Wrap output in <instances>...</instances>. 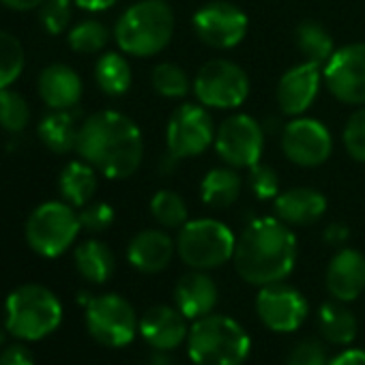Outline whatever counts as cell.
Instances as JSON below:
<instances>
[{"label": "cell", "mask_w": 365, "mask_h": 365, "mask_svg": "<svg viewBox=\"0 0 365 365\" xmlns=\"http://www.w3.org/2000/svg\"><path fill=\"white\" fill-rule=\"evenodd\" d=\"M69 48L78 54H95L101 52L110 41V31L99 20H84L69 31Z\"/></svg>", "instance_id": "1f68e13d"}, {"label": "cell", "mask_w": 365, "mask_h": 365, "mask_svg": "<svg viewBox=\"0 0 365 365\" xmlns=\"http://www.w3.org/2000/svg\"><path fill=\"white\" fill-rule=\"evenodd\" d=\"M348 237H350V230H348V226H344V224H329L327 228H324V232H322V239H324V243L327 245H331V247H341L346 241H348Z\"/></svg>", "instance_id": "60d3db41"}, {"label": "cell", "mask_w": 365, "mask_h": 365, "mask_svg": "<svg viewBox=\"0 0 365 365\" xmlns=\"http://www.w3.org/2000/svg\"><path fill=\"white\" fill-rule=\"evenodd\" d=\"M73 0H46L41 9V24L50 35H61L69 29L73 18Z\"/></svg>", "instance_id": "e575fe53"}, {"label": "cell", "mask_w": 365, "mask_h": 365, "mask_svg": "<svg viewBox=\"0 0 365 365\" xmlns=\"http://www.w3.org/2000/svg\"><path fill=\"white\" fill-rule=\"evenodd\" d=\"M78 155L106 178H129L142 163V133L138 125L114 110H101L84 118L76 144Z\"/></svg>", "instance_id": "6da1fadb"}, {"label": "cell", "mask_w": 365, "mask_h": 365, "mask_svg": "<svg viewBox=\"0 0 365 365\" xmlns=\"http://www.w3.org/2000/svg\"><path fill=\"white\" fill-rule=\"evenodd\" d=\"M174 35V11L163 0H142L131 5L114 26V39L125 54L153 56Z\"/></svg>", "instance_id": "277c9868"}, {"label": "cell", "mask_w": 365, "mask_h": 365, "mask_svg": "<svg viewBox=\"0 0 365 365\" xmlns=\"http://www.w3.org/2000/svg\"><path fill=\"white\" fill-rule=\"evenodd\" d=\"M95 80L106 95L120 97L131 86V67L123 54L106 52L95 65Z\"/></svg>", "instance_id": "f1b7e54d"}, {"label": "cell", "mask_w": 365, "mask_h": 365, "mask_svg": "<svg viewBox=\"0 0 365 365\" xmlns=\"http://www.w3.org/2000/svg\"><path fill=\"white\" fill-rule=\"evenodd\" d=\"M165 140H168V150L178 159L202 155L209 148V144L215 142L211 114L196 103L178 106L170 116Z\"/></svg>", "instance_id": "30bf717a"}, {"label": "cell", "mask_w": 365, "mask_h": 365, "mask_svg": "<svg viewBox=\"0 0 365 365\" xmlns=\"http://www.w3.org/2000/svg\"><path fill=\"white\" fill-rule=\"evenodd\" d=\"M26 54L22 43L7 31H0V91L9 88L24 71Z\"/></svg>", "instance_id": "4dcf8cb0"}, {"label": "cell", "mask_w": 365, "mask_h": 365, "mask_svg": "<svg viewBox=\"0 0 365 365\" xmlns=\"http://www.w3.org/2000/svg\"><path fill=\"white\" fill-rule=\"evenodd\" d=\"M327 290L341 303L359 299L365 290V256L352 247L339 250L327 267Z\"/></svg>", "instance_id": "d6986e66"}, {"label": "cell", "mask_w": 365, "mask_h": 365, "mask_svg": "<svg viewBox=\"0 0 365 365\" xmlns=\"http://www.w3.org/2000/svg\"><path fill=\"white\" fill-rule=\"evenodd\" d=\"M3 341H5V333H3V331H0V344H3Z\"/></svg>", "instance_id": "7dc6e473"}, {"label": "cell", "mask_w": 365, "mask_h": 365, "mask_svg": "<svg viewBox=\"0 0 365 365\" xmlns=\"http://www.w3.org/2000/svg\"><path fill=\"white\" fill-rule=\"evenodd\" d=\"M329 365H365V350L361 348H348L339 354H335Z\"/></svg>", "instance_id": "b9f144b4"}, {"label": "cell", "mask_w": 365, "mask_h": 365, "mask_svg": "<svg viewBox=\"0 0 365 365\" xmlns=\"http://www.w3.org/2000/svg\"><path fill=\"white\" fill-rule=\"evenodd\" d=\"M37 133H39V140L43 142V146H48L52 153L67 155V153L76 150L78 133H80L78 112L73 108L71 110H52L48 116L41 118Z\"/></svg>", "instance_id": "603a6c76"}, {"label": "cell", "mask_w": 365, "mask_h": 365, "mask_svg": "<svg viewBox=\"0 0 365 365\" xmlns=\"http://www.w3.org/2000/svg\"><path fill=\"white\" fill-rule=\"evenodd\" d=\"M37 88L50 110H71L82 99V78L63 63L46 67L39 73Z\"/></svg>", "instance_id": "44dd1931"}, {"label": "cell", "mask_w": 365, "mask_h": 365, "mask_svg": "<svg viewBox=\"0 0 365 365\" xmlns=\"http://www.w3.org/2000/svg\"><path fill=\"white\" fill-rule=\"evenodd\" d=\"M148 365H172V361L168 359V352L163 350H155L148 359Z\"/></svg>", "instance_id": "bcb514c9"}, {"label": "cell", "mask_w": 365, "mask_h": 365, "mask_svg": "<svg viewBox=\"0 0 365 365\" xmlns=\"http://www.w3.org/2000/svg\"><path fill=\"white\" fill-rule=\"evenodd\" d=\"M174 241L163 230H142L129 241L127 260L135 271L153 275L168 269L174 258Z\"/></svg>", "instance_id": "ffe728a7"}, {"label": "cell", "mask_w": 365, "mask_h": 365, "mask_svg": "<svg viewBox=\"0 0 365 365\" xmlns=\"http://www.w3.org/2000/svg\"><path fill=\"white\" fill-rule=\"evenodd\" d=\"M140 335L153 350H176L187 341L190 324L178 307L153 305L140 318Z\"/></svg>", "instance_id": "2e32d148"}, {"label": "cell", "mask_w": 365, "mask_h": 365, "mask_svg": "<svg viewBox=\"0 0 365 365\" xmlns=\"http://www.w3.org/2000/svg\"><path fill=\"white\" fill-rule=\"evenodd\" d=\"M250 352V333L230 316L209 314L190 327L187 354L194 365H243Z\"/></svg>", "instance_id": "3957f363"}, {"label": "cell", "mask_w": 365, "mask_h": 365, "mask_svg": "<svg viewBox=\"0 0 365 365\" xmlns=\"http://www.w3.org/2000/svg\"><path fill=\"white\" fill-rule=\"evenodd\" d=\"M220 301V290L215 279L198 269L180 275L174 286V303L187 320H198L213 314Z\"/></svg>", "instance_id": "ac0fdd59"}, {"label": "cell", "mask_w": 365, "mask_h": 365, "mask_svg": "<svg viewBox=\"0 0 365 365\" xmlns=\"http://www.w3.org/2000/svg\"><path fill=\"white\" fill-rule=\"evenodd\" d=\"M194 93L202 106L230 110L247 99L250 78L237 63L226 58H213L205 63L196 73Z\"/></svg>", "instance_id": "9c48e42d"}, {"label": "cell", "mask_w": 365, "mask_h": 365, "mask_svg": "<svg viewBox=\"0 0 365 365\" xmlns=\"http://www.w3.org/2000/svg\"><path fill=\"white\" fill-rule=\"evenodd\" d=\"M256 314L269 331L294 333L307 320L309 305L297 288L275 282L260 288L256 297Z\"/></svg>", "instance_id": "7c38bea8"}, {"label": "cell", "mask_w": 365, "mask_h": 365, "mask_svg": "<svg viewBox=\"0 0 365 365\" xmlns=\"http://www.w3.org/2000/svg\"><path fill=\"white\" fill-rule=\"evenodd\" d=\"M0 365H35V359L26 346L11 344L0 352Z\"/></svg>", "instance_id": "ab89813d"}, {"label": "cell", "mask_w": 365, "mask_h": 365, "mask_svg": "<svg viewBox=\"0 0 365 365\" xmlns=\"http://www.w3.org/2000/svg\"><path fill=\"white\" fill-rule=\"evenodd\" d=\"M73 262L78 273L88 284H106L116 269V260L112 250L97 239H88L80 243L73 252Z\"/></svg>", "instance_id": "d4e9b609"}, {"label": "cell", "mask_w": 365, "mask_h": 365, "mask_svg": "<svg viewBox=\"0 0 365 365\" xmlns=\"http://www.w3.org/2000/svg\"><path fill=\"white\" fill-rule=\"evenodd\" d=\"M73 3L84 11H106L114 7L118 0H73Z\"/></svg>", "instance_id": "7bdbcfd3"}, {"label": "cell", "mask_w": 365, "mask_h": 365, "mask_svg": "<svg viewBox=\"0 0 365 365\" xmlns=\"http://www.w3.org/2000/svg\"><path fill=\"white\" fill-rule=\"evenodd\" d=\"M31 123L29 101L14 88L0 91V127L9 133H20Z\"/></svg>", "instance_id": "d6a6232c"}, {"label": "cell", "mask_w": 365, "mask_h": 365, "mask_svg": "<svg viewBox=\"0 0 365 365\" xmlns=\"http://www.w3.org/2000/svg\"><path fill=\"white\" fill-rule=\"evenodd\" d=\"M63 322V303L41 284H24L5 301V329L22 341H39Z\"/></svg>", "instance_id": "5b68a950"}, {"label": "cell", "mask_w": 365, "mask_h": 365, "mask_svg": "<svg viewBox=\"0 0 365 365\" xmlns=\"http://www.w3.org/2000/svg\"><path fill=\"white\" fill-rule=\"evenodd\" d=\"M150 82L159 95L170 97V99L185 97L190 93V76L185 73V69L174 63L157 65L150 73Z\"/></svg>", "instance_id": "836d02e7"}, {"label": "cell", "mask_w": 365, "mask_h": 365, "mask_svg": "<svg viewBox=\"0 0 365 365\" xmlns=\"http://www.w3.org/2000/svg\"><path fill=\"white\" fill-rule=\"evenodd\" d=\"M318 329L320 335L335 346H348L359 333L356 316L341 301H327L318 309Z\"/></svg>", "instance_id": "484cf974"}, {"label": "cell", "mask_w": 365, "mask_h": 365, "mask_svg": "<svg viewBox=\"0 0 365 365\" xmlns=\"http://www.w3.org/2000/svg\"><path fill=\"white\" fill-rule=\"evenodd\" d=\"M327 211V198L309 187H297L275 198V213L288 226H309Z\"/></svg>", "instance_id": "7402d4cb"}, {"label": "cell", "mask_w": 365, "mask_h": 365, "mask_svg": "<svg viewBox=\"0 0 365 365\" xmlns=\"http://www.w3.org/2000/svg\"><path fill=\"white\" fill-rule=\"evenodd\" d=\"M150 215L163 228H182L187 224V205L176 192L163 190L150 198Z\"/></svg>", "instance_id": "f546056e"}, {"label": "cell", "mask_w": 365, "mask_h": 365, "mask_svg": "<svg viewBox=\"0 0 365 365\" xmlns=\"http://www.w3.org/2000/svg\"><path fill=\"white\" fill-rule=\"evenodd\" d=\"M237 239L232 230L217 220H194L178 228L176 254L192 269L211 271L232 260Z\"/></svg>", "instance_id": "8992f818"}, {"label": "cell", "mask_w": 365, "mask_h": 365, "mask_svg": "<svg viewBox=\"0 0 365 365\" xmlns=\"http://www.w3.org/2000/svg\"><path fill=\"white\" fill-rule=\"evenodd\" d=\"M196 37L213 50H230L247 35V16L232 3L213 0L194 16Z\"/></svg>", "instance_id": "5bb4252c"}, {"label": "cell", "mask_w": 365, "mask_h": 365, "mask_svg": "<svg viewBox=\"0 0 365 365\" xmlns=\"http://www.w3.org/2000/svg\"><path fill=\"white\" fill-rule=\"evenodd\" d=\"M286 365H329L327 350L316 339H303L288 352Z\"/></svg>", "instance_id": "74e56055"}, {"label": "cell", "mask_w": 365, "mask_h": 365, "mask_svg": "<svg viewBox=\"0 0 365 365\" xmlns=\"http://www.w3.org/2000/svg\"><path fill=\"white\" fill-rule=\"evenodd\" d=\"M322 80V67L303 61L288 69L277 84V103L284 114L299 116L303 114L316 99Z\"/></svg>", "instance_id": "e0dca14e"}, {"label": "cell", "mask_w": 365, "mask_h": 365, "mask_svg": "<svg viewBox=\"0 0 365 365\" xmlns=\"http://www.w3.org/2000/svg\"><path fill=\"white\" fill-rule=\"evenodd\" d=\"M331 133L316 118H294L284 127L282 150L301 168H316L324 163L331 155Z\"/></svg>", "instance_id": "9a60e30c"}, {"label": "cell", "mask_w": 365, "mask_h": 365, "mask_svg": "<svg viewBox=\"0 0 365 365\" xmlns=\"http://www.w3.org/2000/svg\"><path fill=\"white\" fill-rule=\"evenodd\" d=\"M58 190H61L63 200L71 205L73 209L86 207L97 192V170L84 159L69 161L61 170Z\"/></svg>", "instance_id": "cb8c5ba5"}, {"label": "cell", "mask_w": 365, "mask_h": 365, "mask_svg": "<svg viewBox=\"0 0 365 365\" xmlns=\"http://www.w3.org/2000/svg\"><path fill=\"white\" fill-rule=\"evenodd\" d=\"M114 209L106 202H95V205H86L80 211V224L84 230L88 232H103L114 224Z\"/></svg>", "instance_id": "f35d334b"}, {"label": "cell", "mask_w": 365, "mask_h": 365, "mask_svg": "<svg viewBox=\"0 0 365 365\" xmlns=\"http://www.w3.org/2000/svg\"><path fill=\"white\" fill-rule=\"evenodd\" d=\"M82 230L80 213L65 200H50L39 205L26 220V243L43 258L63 256Z\"/></svg>", "instance_id": "52a82bcc"}, {"label": "cell", "mask_w": 365, "mask_h": 365, "mask_svg": "<svg viewBox=\"0 0 365 365\" xmlns=\"http://www.w3.org/2000/svg\"><path fill=\"white\" fill-rule=\"evenodd\" d=\"M322 78L337 101L365 106V43L335 50L322 67Z\"/></svg>", "instance_id": "4fadbf2b"}, {"label": "cell", "mask_w": 365, "mask_h": 365, "mask_svg": "<svg viewBox=\"0 0 365 365\" xmlns=\"http://www.w3.org/2000/svg\"><path fill=\"white\" fill-rule=\"evenodd\" d=\"M250 187H252L254 196L260 198V200L277 198V192H279L277 172L267 163H260V161L254 163L250 168Z\"/></svg>", "instance_id": "8d00e7d4"}, {"label": "cell", "mask_w": 365, "mask_h": 365, "mask_svg": "<svg viewBox=\"0 0 365 365\" xmlns=\"http://www.w3.org/2000/svg\"><path fill=\"white\" fill-rule=\"evenodd\" d=\"M200 194L205 205L213 209H226L235 205L241 194V176L235 168H215L202 178Z\"/></svg>", "instance_id": "4316f807"}, {"label": "cell", "mask_w": 365, "mask_h": 365, "mask_svg": "<svg viewBox=\"0 0 365 365\" xmlns=\"http://www.w3.org/2000/svg\"><path fill=\"white\" fill-rule=\"evenodd\" d=\"M294 43H297V50L301 52L303 61L320 65V67H324L327 61L331 58V54L335 52L329 31L314 20H303L294 29Z\"/></svg>", "instance_id": "83f0119b"}, {"label": "cell", "mask_w": 365, "mask_h": 365, "mask_svg": "<svg viewBox=\"0 0 365 365\" xmlns=\"http://www.w3.org/2000/svg\"><path fill=\"white\" fill-rule=\"evenodd\" d=\"M215 148L230 168H252L264 148L262 125L250 114H235L215 131Z\"/></svg>", "instance_id": "8fae6325"}, {"label": "cell", "mask_w": 365, "mask_h": 365, "mask_svg": "<svg viewBox=\"0 0 365 365\" xmlns=\"http://www.w3.org/2000/svg\"><path fill=\"white\" fill-rule=\"evenodd\" d=\"M232 262L239 277L252 286L284 282L297 264V237L282 220L258 217L237 239Z\"/></svg>", "instance_id": "7a4b0ae2"}, {"label": "cell", "mask_w": 365, "mask_h": 365, "mask_svg": "<svg viewBox=\"0 0 365 365\" xmlns=\"http://www.w3.org/2000/svg\"><path fill=\"white\" fill-rule=\"evenodd\" d=\"M0 3L14 11H31V9H39L46 0H0Z\"/></svg>", "instance_id": "ee69618b"}, {"label": "cell", "mask_w": 365, "mask_h": 365, "mask_svg": "<svg viewBox=\"0 0 365 365\" xmlns=\"http://www.w3.org/2000/svg\"><path fill=\"white\" fill-rule=\"evenodd\" d=\"M178 161H180V159H178V157H174V155L165 148V153H163V155H161V159H159V172L168 176V174L176 168V163H178Z\"/></svg>", "instance_id": "f6af8a7d"}, {"label": "cell", "mask_w": 365, "mask_h": 365, "mask_svg": "<svg viewBox=\"0 0 365 365\" xmlns=\"http://www.w3.org/2000/svg\"><path fill=\"white\" fill-rule=\"evenodd\" d=\"M84 318L91 337L108 348L129 346L140 331V320L133 305L114 292L91 297Z\"/></svg>", "instance_id": "ba28073f"}, {"label": "cell", "mask_w": 365, "mask_h": 365, "mask_svg": "<svg viewBox=\"0 0 365 365\" xmlns=\"http://www.w3.org/2000/svg\"><path fill=\"white\" fill-rule=\"evenodd\" d=\"M344 146L354 161L365 163V108H359L346 123Z\"/></svg>", "instance_id": "d590c367"}]
</instances>
